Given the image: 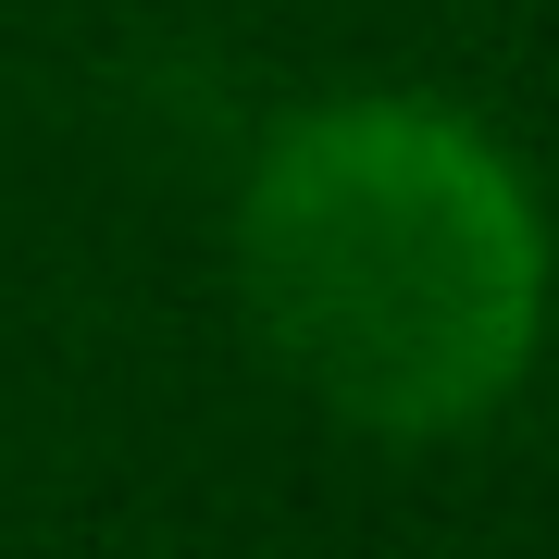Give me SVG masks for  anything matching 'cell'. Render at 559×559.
Wrapping results in <instances>:
<instances>
[{
  "label": "cell",
  "mask_w": 559,
  "mask_h": 559,
  "mask_svg": "<svg viewBox=\"0 0 559 559\" xmlns=\"http://www.w3.org/2000/svg\"><path fill=\"white\" fill-rule=\"evenodd\" d=\"M249 299L348 423H460L535 336V224L448 112H311L249 200Z\"/></svg>",
  "instance_id": "1"
}]
</instances>
